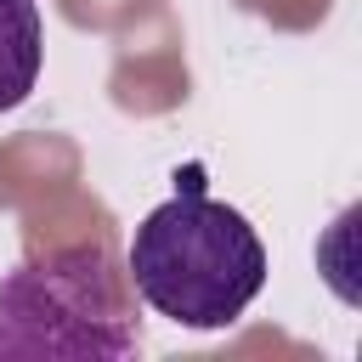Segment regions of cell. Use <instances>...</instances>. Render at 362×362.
<instances>
[{
	"label": "cell",
	"instance_id": "cell-1",
	"mask_svg": "<svg viewBox=\"0 0 362 362\" xmlns=\"http://www.w3.org/2000/svg\"><path fill=\"white\" fill-rule=\"evenodd\" d=\"M124 277L175 328L215 334L232 328L266 288V243L232 204H215L204 181L187 175L158 209L141 215Z\"/></svg>",
	"mask_w": 362,
	"mask_h": 362
},
{
	"label": "cell",
	"instance_id": "cell-2",
	"mask_svg": "<svg viewBox=\"0 0 362 362\" xmlns=\"http://www.w3.org/2000/svg\"><path fill=\"white\" fill-rule=\"evenodd\" d=\"M136 351L141 322L107 243L45 249L0 277V356L124 362Z\"/></svg>",
	"mask_w": 362,
	"mask_h": 362
},
{
	"label": "cell",
	"instance_id": "cell-3",
	"mask_svg": "<svg viewBox=\"0 0 362 362\" xmlns=\"http://www.w3.org/2000/svg\"><path fill=\"white\" fill-rule=\"evenodd\" d=\"M45 62V28L34 0H0V113L23 107L40 85Z\"/></svg>",
	"mask_w": 362,
	"mask_h": 362
}]
</instances>
